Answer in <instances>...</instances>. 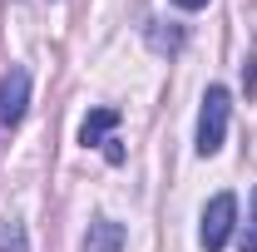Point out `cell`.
Returning a JSON list of instances; mask_svg holds the SVG:
<instances>
[{"instance_id":"cell-8","label":"cell","mask_w":257,"mask_h":252,"mask_svg":"<svg viewBox=\"0 0 257 252\" xmlns=\"http://www.w3.org/2000/svg\"><path fill=\"white\" fill-rule=\"evenodd\" d=\"M242 252H257V193H252V222L242 232Z\"/></svg>"},{"instance_id":"cell-7","label":"cell","mask_w":257,"mask_h":252,"mask_svg":"<svg viewBox=\"0 0 257 252\" xmlns=\"http://www.w3.org/2000/svg\"><path fill=\"white\" fill-rule=\"evenodd\" d=\"M0 252H30L25 222H15V218H5V222H0Z\"/></svg>"},{"instance_id":"cell-5","label":"cell","mask_w":257,"mask_h":252,"mask_svg":"<svg viewBox=\"0 0 257 252\" xmlns=\"http://www.w3.org/2000/svg\"><path fill=\"white\" fill-rule=\"evenodd\" d=\"M124 242H128V232L114 218H94L89 232H84V252H124Z\"/></svg>"},{"instance_id":"cell-6","label":"cell","mask_w":257,"mask_h":252,"mask_svg":"<svg viewBox=\"0 0 257 252\" xmlns=\"http://www.w3.org/2000/svg\"><path fill=\"white\" fill-rule=\"evenodd\" d=\"M149 45L159 50V55H178L183 50V25H168V20H149Z\"/></svg>"},{"instance_id":"cell-9","label":"cell","mask_w":257,"mask_h":252,"mask_svg":"<svg viewBox=\"0 0 257 252\" xmlns=\"http://www.w3.org/2000/svg\"><path fill=\"white\" fill-rule=\"evenodd\" d=\"M252 84H257V64L247 60V64H242V89H247V94H252Z\"/></svg>"},{"instance_id":"cell-2","label":"cell","mask_w":257,"mask_h":252,"mask_svg":"<svg viewBox=\"0 0 257 252\" xmlns=\"http://www.w3.org/2000/svg\"><path fill=\"white\" fill-rule=\"evenodd\" d=\"M232 227H237V198H232V193L208 198V208H203V227H198L203 252H223L227 237H232Z\"/></svg>"},{"instance_id":"cell-3","label":"cell","mask_w":257,"mask_h":252,"mask_svg":"<svg viewBox=\"0 0 257 252\" xmlns=\"http://www.w3.org/2000/svg\"><path fill=\"white\" fill-rule=\"evenodd\" d=\"M114 129H119V109H94V114L79 124V144H84V149H104L109 163H124V144L114 139Z\"/></svg>"},{"instance_id":"cell-10","label":"cell","mask_w":257,"mask_h":252,"mask_svg":"<svg viewBox=\"0 0 257 252\" xmlns=\"http://www.w3.org/2000/svg\"><path fill=\"white\" fill-rule=\"evenodd\" d=\"M173 5H178V10H203L208 0H173Z\"/></svg>"},{"instance_id":"cell-4","label":"cell","mask_w":257,"mask_h":252,"mask_svg":"<svg viewBox=\"0 0 257 252\" xmlns=\"http://www.w3.org/2000/svg\"><path fill=\"white\" fill-rule=\"evenodd\" d=\"M25 109H30V69H10L5 79H0V124L15 129L20 119H25Z\"/></svg>"},{"instance_id":"cell-1","label":"cell","mask_w":257,"mask_h":252,"mask_svg":"<svg viewBox=\"0 0 257 252\" xmlns=\"http://www.w3.org/2000/svg\"><path fill=\"white\" fill-rule=\"evenodd\" d=\"M227 114H232V99H227L223 84H208V94H203V109H198V154L213 158L218 149H223L227 139Z\"/></svg>"}]
</instances>
